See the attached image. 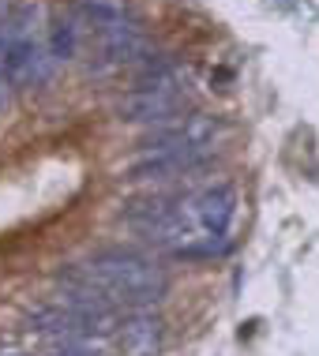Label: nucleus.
Wrapping results in <instances>:
<instances>
[{"label":"nucleus","mask_w":319,"mask_h":356,"mask_svg":"<svg viewBox=\"0 0 319 356\" xmlns=\"http://www.w3.org/2000/svg\"><path fill=\"white\" fill-rule=\"evenodd\" d=\"M26 330L42 334L56 345H72V341H94L117 330V307L98 300L94 293L75 285H64L61 300L38 304L26 315Z\"/></svg>","instance_id":"obj_2"},{"label":"nucleus","mask_w":319,"mask_h":356,"mask_svg":"<svg viewBox=\"0 0 319 356\" xmlns=\"http://www.w3.org/2000/svg\"><path fill=\"white\" fill-rule=\"evenodd\" d=\"M49 56H53V60H68V56H75V26H72V19H56V23H53Z\"/></svg>","instance_id":"obj_8"},{"label":"nucleus","mask_w":319,"mask_h":356,"mask_svg":"<svg viewBox=\"0 0 319 356\" xmlns=\"http://www.w3.org/2000/svg\"><path fill=\"white\" fill-rule=\"evenodd\" d=\"M215 158V147L207 150H147L128 165V180H173L185 172L207 165Z\"/></svg>","instance_id":"obj_4"},{"label":"nucleus","mask_w":319,"mask_h":356,"mask_svg":"<svg viewBox=\"0 0 319 356\" xmlns=\"http://www.w3.org/2000/svg\"><path fill=\"white\" fill-rule=\"evenodd\" d=\"M61 282L86 289V293H94L98 300L113 307L124 304V307H135V312L158 304L169 289L166 270L139 252H98L86 263L61 270Z\"/></svg>","instance_id":"obj_1"},{"label":"nucleus","mask_w":319,"mask_h":356,"mask_svg":"<svg viewBox=\"0 0 319 356\" xmlns=\"http://www.w3.org/2000/svg\"><path fill=\"white\" fill-rule=\"evenodd\" d=\"M185 102H188V90L180 86L177 72L162 68V72H147V79L132 94H124L117 102V113L120 120H132V124H169L177 120Z\"/></svg>","instance_id":"obj_3"},{"label":"nucleus","mask_w":319,"mask_h":356,"mask_svg":"<svg viewBox=\"0 0 319 356\" xmlns=\"http://www.w3.org/2000/svg\"><path fill=\"white\" fill-rule=\"evenodd\" d=\"M49 356H105L94 341H72V345H56Z\"/></svg>","instance_id":"obj_9"},{"label":"nucleus","mask_w":319,"mask_h":356,"mask_svg":"<svg viewBox=\"0 0 319 356\" xmlns=\"http://www.w3.org/2000/svg\"><path fill=\"white\" fill-rule=\"evenodd\" d=\"M117 345L120 356H162L166 349V323L154 312H132L128 319L117 326Z\"/></svg>","instance_id":"obj_6"},{"label":"nucleus","mask_w":319,"mask_h":356,"mask_svg":"<svg viewBox=\"0 0 319 356\" xmlns=\"http://www.w3.org/2000/svg\"><path fill=\"white\" fill-rule=\"evenodd\" d=\"M72 15L83 19V23L91 26V31H98L102 38L139 26V23L132 19L128 0H75V4H72Z\"/></svg>","instance_id":"obj_7"},{"label":"nucleus","mask_w":319,"mask_h":356,"mask_svg":"<svg viewBox=\"0 0 319 356\" xmlns=\"http://www.w3.org/2000/svg\"><path fill=\"white\" fill-rule=\"evenodd\" d=\"M4 86H8V75H4V68H0V109H4Z\"/></svg>","instance_id":"obj_10"},{"label":"nucleus","mask_w":319,"mask_h":356,"mask_svg":"<svg viewBox=\"0 0 319 356\" xmlns=\"http://www.w3.org/2000/svg\"><path fill=\"white\" fill-rule=\"evenodd\" d=\"M192 210H196L199 229L210 240H226L229 225L237 218V188L233 184H210L192 195Z\"/></svg>","instance_id":"obj_5"}]
</instances>
